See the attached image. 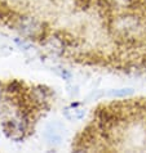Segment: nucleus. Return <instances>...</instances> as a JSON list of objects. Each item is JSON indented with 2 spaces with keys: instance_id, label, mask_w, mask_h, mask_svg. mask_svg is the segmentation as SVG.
Listing matches in <instances>:
<instances>
[{
  "instance_id": "1",
  "label": "nucleus",
  "mask_w": 146,
  "mask_h": 153,
  "mask_svg": "<svg viewBox=\"0 0 146 153\" xmlns=\"http://www.w3.org/2000/svg\"><path fill=\"white\" fill-rule=\"evenodd\" d=\"M12 27L21 37L30 41H41L49 31L45 21L30 13H22L12 18Z\"/></svg>"
},
{
  "instance_id": "2",
  "label": "nucleus",
  "mask_w": 146,
  "mask_h": 153,
  "mask_svg": "<svg viewBox=\"0 0 146 153\" xmlns=\"http://www.w3.org/2000/svg\"><path fill=\"white\" fill-rule=\"evenodd\" d=\"M102 3H104L106 9L111 14V13H117V12L136 9L140 0H102Z\"/></svg>"
},
{
  "instance_id": "3",
  "label": "nucleus",
  "mask_w": 146,
  "mask_h": 153,
  "mask_svg": "<svg viewBox=\"0 0 146 153\" xmlns=\"http://www.w3.org/2000/svg\"><path fill=\"white\" fill-rule=\"evenodd\" d=\"M65 114H66L67 118H70V120H83V118L85 117V109L71 105L70 108L66 109Z\"/></svg>"
},
{
  "instance_id": "4",
  "label": "nucleus",
  "mask_w": 146,
  "mask_h": 153,
  "mask_svg": "<svg viewBox=\"0 0 146 153\" xmlns=\"http://www.w3.org/2000/svg\"><path fill=\"white\" fill-rule=\"evenodd\" d=\"M133 94V89L132 88H119V89H113L107 93V95L111 98H127Z\"/></svg>"
},
{
  "instance_id": "5",
  "label": "nucleus",
  "mask_w": 146,
  "mask_h": 153,
  "mask_svg": "<svg viewBox=\"0 0 146 153\" xmlns=\"http://www.w3.org/2000/svg\"><path fill=\"white\" fill-rule=\"evenodd\" d=\"M45 138L50 143V144H59L61 143V134H59V131H57L54 129V127H48V129L45 130Z\"/></svg>"
},
{
  "instance_id": "6",
  "label": "nucleus",
  "mask_w": 146,
  "mask_h": 153,
  "mask_svg": "<svg viewBox=\"0 0 146 153\" xmlns=\"http://www.w3.org/2000/svg\"><path fill=\"white\" fill-rule=\"evenodd\" d=\"M54 71H56V74H57V75L59 76V77H62L63 80H66V81H70L71 77H72L71 72L68 71V70L62 68V67H56Z\"/></svg>"
}]
</instances>
